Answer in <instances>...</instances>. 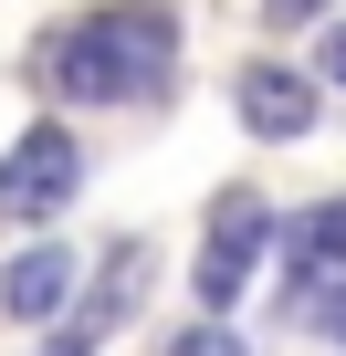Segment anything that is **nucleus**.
Returning a JSON list of instances; mask_svg holds the SVG:
<instances>
[{"mask_svg":"<svg viewBox=\"0 0 346 356\" xmlns=\"http://www.w3.org/2000/svg\"><path fill=\"white\" fill-rule=\"evenodd\" d=\"M168 53H179V22H168L157 0H116V11H84L53 42V84L84 95V105H126V95L168 84Z\"/></svg>","mask_w":346,"mask_h":356,"instance_id":"1","label":"nucleus"},{"mask_svg":"<svg viewBox=\"0 0 346 356\" xmlns=\"http://www.w3.org/2000/svg\"><path fill=\"white\" fill-rule=\"evenodd\" d=\"M74 178H84L74 136H63V126H22V147L0 157V210H11V220H53V210L74 200Z\"/></svg>","mask_w":346,"mask_h":356,"instance_id":"2","label":"nucleus"},{"mask_svg":"<svg viewBox=\"0 0 346 356\" xmlns=\"http://www.w3.org/2000/svg\"><path fill=\"white\" fill-rule=\"evenodd\" d=\"M262 252H273V210H262V200H221V220H210V252H200V304H210V314H231Z\"/></svg>","mask_w":346,"mask_h":356,"instance_id":"3","label":"nucleus"},{"mask_svg":"<svg viewBox=\"0 0 346 356\" xmlns=\"http://www.w3.org/2000/svg\"><path fill=\"white\" fill-rule=\"evenodd\" d=\"M283 283H294L304 314L346 304V200H325V210L294 220V241H283Z\"/></svg>","mask_w":346,"mask_h":356,"instance_id":"4","label":"nucleus"},{"mask_svg":"<svg viewBox=\"0 0 346 356\" xmlns=\"http://www.w3.org/2000/svg\"><path fill=\"white\" fill-rule=\"evenodd\" d=\"M63 293H74V252L63 241H32L11 273H0V314H22V325H53Z\"/></svg>","mask_w":346,"mask_h":356,"instance_id":"5","label":"nucleus"},{"mask_svg":"<svg viewBox=\"0 0 346 356\" xmlns=\"http://www.w3.org/2000/svg\"><path fill=\"white\" fill-rule=\"evenodd\" d=\"M242 126H252V136H273V147H283V136H304V126H315V84H304V74H283V63H252V74H242Z\"/></svg>","mask_w":346,"mask_h":356,"instance_id":"6","label":"nucleus"},{"mask_svg":"<svg viewBox=\"0 0 346 356\" xmlns=\"http://www.w3.org/2000/svg\"><path fill=\"white\" fill-rule=\"evenodd\" d=\"M179 356H252V346H242L231 325H189V335H179Z\"/></svg>","mask_w":346,"mask_h":356,"instance_id":"7","label":"nucleus"},{"mask_svg":"<svg viewBox=\"0 0 346 356\" xmlns=\"http://www.w3.org/2000/svg\"><path fill=\"white\" fill-rule=\"evenodd\" d=\"M325 84H346V22L325 32Z\"/></svg>","mask_w":346,"mask_h":356,"instance_id":"8","label":"nucleus"},{"mask_svg":"<svg viewBox=\"0 0 346 356\" xmlns=\"http://www.w3.org/2000/svg\"><path fill=\"white\" fill-rule=\"evenodd\" d=\"M262 11H273V22H315V11H325V0H262Z\"/></svg>","mask_w":346,"mask_h":356,"instance_id":"9","label":"nucleus"},{"mask_svg":"<svg viewBox=\"0 0 346 356\" xmlns=\"http://www.w3.org/2000/svg\"><path fill=\"white\" fill-rule=\"evenodd\" d=\"M315 325H325V335H336V346H346V304H325V314H315Z\"/></svg>","mask_w":346,"mask_h":356,"instance_id":"10","label":"nucleus"}]
</instances>
